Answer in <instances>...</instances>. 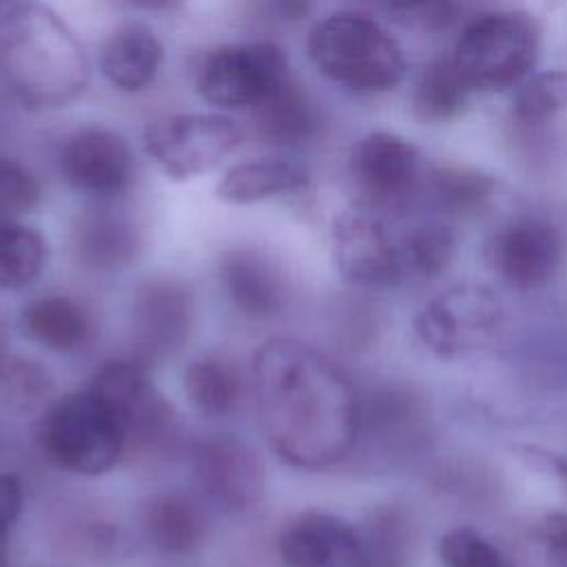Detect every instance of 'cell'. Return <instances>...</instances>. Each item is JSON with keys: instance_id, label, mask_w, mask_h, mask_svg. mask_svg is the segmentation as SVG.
Instances as JSON below:
<instances>
[{"instance_id": "6da1fadb", "label": "cell", "mask_w": 567, "mask_h": 567, "mask_svg": "<svg viewBox=\"0 0 567 567\" xmlns=\"http://www.w3.org/2000/svg\"><path fill=\"white\" fill-rule=\"evenodd\" d=\"M252 383L261 434L284 463L323 470L350 454L361 403L348 374L323 352L272 337L252 357Z\"/></svg>"}, {"instance_id": "7a4b0ae2", "label": "cell", "mask_w": 567, "mask_h": 567, "mask_svg": "<svg viewBox=\"0 0 567 567\" xmlns=\"http://www.w3.org/2000/svg\"><path fill=\"white\" fill-rule=\"evenodd\" d=\"M0 75L27 109H60L89 84V58L49 7L18 2L0 13Z\"/></svg>"}, {"instance_id": "3957f363", "label": "cell", "mask_w": 567, "mask_h": 567, "mask_svg": "<svg viewBox=\"0 0 567 567\" xmlns=\"http://www.w3.org/2000/svg\"><path fill=\"white\" fill-rule=\"evenodd\" d=\"M308 58L323 78L359 93L390 91L405 73L394 38L379 22L354 11L321 20L308 38Z\"/></svg>"}, {"instance_id": "277c9868", "label": "cell", "mask_w": 567, "mask_h": 567, "mask_svg": "<svg viewBox=\"0 0 567 567\" xmlns=\"http://www.w3.org/2000/svg\"><path fill=\"white\" fill-rule=\"evenodd\" d=\"M38 445L64 472L102 476L117 465L126 436L109 405L84 390L49 403L38 425Z\"/></svg>"}, {"instance_id": "5b68a950", "label": "cell", "mask_w": 567, "mask_h": 567, "mask_svg": "<svg viewBox=\"0 0 567 567\" xmlns=\"http://www.w3.org/2000/svg\"><path fill=\"white\" fill-rule=\"evenodd\" d=\"M540 33L527 13L505 11L474 20L454 47V64L472 91L516 86L538 58Z\"/></svg>"}, {"instance_id": "8992f818", "label": "cell", "mask_w": 567, "mask_h": 567, "mask_svg": "<svg viewBox=\"0 0 567 567\" xmlns=\"http://www.w3.org/2000/svg\"><path fill=\"white\" fill-rule=\"evenodd\" d=\"M115 414L126 447L159 450L177 436V414L171 401L151 381L146 365L135 359L106 361L89 385Z\"/></svg>"}, {"instance_id": "52a82bcc", "label": "cell", "mask_w": 567, "mask_h": 567, "mask_svg": "<svg viewBox=\"0 0 567 567\" xmlns=\"http://www.w3.org/2000/svg\"><path fill=\"white\" fill-rule=\"evenodd\" d=\"M288 58L275 42L224 44L202 60L197 93L219 109H255L286 78Z\"/></svg>"}, {"instance_id": "ba28073f", "label": "cell", "mask_w": 567, "mask_h": 567, "mask_svg": "<svg viewBox=\"0 0 567 567\" xmlns=\"http://www.w3.org/2000/svg\"><path fill=\"white\" fill-rule=\"evenodd\" d=\"M241 131L221 113H175L151 122L144 148L171 179H193L217 168L239 144Z\"/></svg>"}, {"instance_id": "9c48e42d", "label": "cell", "mask_w": 567, "mask_h": 567, "mask_svg": "<svg viewBox=\"0 0 567 567\" xmlns=\"http://www.w3.org/2000/svg\"><path fill=\"white\" fill-rule=\"evenodd\" d=\"M501 326L498 299L483 286H456L432 299L416 317V334L441 357L487 343Z\"/></svg>"}, {"instance_id": "30bf717a", "label": "cell", "mask_w": 567, "mask_h": 567, "mask_svg": "<svg viewBox=\"0 0 567 567\" xmlns=\"http://www.w3.org/2000/svg\"><path fill=\"white\" fill-rule=\"evenodd\" d=\"M55 164L60 177L78 193L97 199L117 197L133 175L128 142L100 124L78 126L62 137Z\"/></svg>"}, {"instance_id": "8fae6325", "label": "cell", "mask_w": 567, "mask_h": 567, "mask_svg": "<svg viewBox=\"0 0 567 567\" xmlns=\"http://www.w3.org/2000/svg\"><path fill=\"white\" fill-rule=\"evenodd\" d=\"M332 257L343 279L359 286H390L405 277L401 241L379 213L343 210L332 221Z\"/></svg>"}, {"instance_id": "7c38bea8", "label": "cell", "mask_w": 567, "mask_h": 567, "mask_svg": "<svg viewBox=\"0 0 567 567\" xmlns=\"http://www.w3.org/2000/svg\"><path fill=\"white\" fill-rule=\"evenodd\" d=\"M348 168L361 208L374 213L390 210L414 193L419 182V153L401 135L372 131L352 148Z\"/></svg>"}, {"instance_id": "4fadbf2b", "label": "cell", "mask_w": 567, "mask_h": 567, "mask_svg": "<svg viewBox=\"0 0 567 567\" xmlns=\"http://www.w3.org/2000/svg\"><path fill=\"white\" fill-rule=\"evenodd\" d=\"M193 326V295L175 279L144 281L131 303L133 359L144 363L162 361L182 348Z\"/></svg>"}, {"instance_id": "5bb4252c", "label": "cell", "mask_w": 567, "mask_h": 567, "mask_svg": "<svg viewBox=\"0 0 567 567\" xmlns=\"http://www.w3.org/2000/svg\"><path fill=\"white\" fill-rule=\"evenodd\" d=\"M193 470L204 494L233 514L252 509L266 489V470L259 454L235 436L202 441L193 450Z\"/></svg>"}, {"instance_id": "9a60e30c", "label": "cell", "mask_w": 567, "mask_h": 567, "mask_svg": "<svg viewBox=\"0 0 567 567\" xmlns=\"http://www.w3.org/2000/svg\"><path fill=\"white\" fill-rule=\"evenodd\" d=\"M277 551L286 567H370L361 532L323 509L290 518L277 538Z\"/></svg>"}, {"instance_id": "2e32d148", "label": "cell", "mask_w": 567, "mask_h": 567, "mask_svg": "<svg viewBox=\"0 0 567 567\" xmlns=\"http://www.w3.org/2000/svg\"><path fill=\"white\" fill-rule=\"evenodd\" d=\"M563 241L558 230L534 217L505 226L492 241V264L514 288L529 290L547 284L558 270Z\"/></svg>"}, {"instance_id": "e0dca14e", "label": "cell", "mask_w": 567, "mask_h": 567, "mask_svg": "<svg viewBox=\"0 0 567 567\" xmlns=\"http://www.w3.org/2000/svg\"><path fill=\"white\" fill-rule=\"evenodd\" d=\"M219 279L233 306L250 319H268L288 301V279L275 257L257 248H230L219 259Z\"/></svg>"}, {"instance_id": "ac0fdd59", "label": "cell", "mask_w": 567, "mask_h": 567, "mask_svg": "<svg viewBox=\"0 0 567 567\" xmlns=\"http://www.w3.org/2000/svg\"><path fill=\"white\" fill-rule=\"evenodd\" d=\"M71 250L78 264L93 272L124 270L140 252L135 224L111 208H89L78 215L71 230Z\"/></svg>"}, {"instance_id": "d6986e66", "label": "cell", "mask_w": 567, "mask_h": 567, "mask_svg": "<svg viewBox=\"0 0 567 567\" xmlns=\"http://www.w3.org/2000/svg\"><path fill=\"white\" fill-rule=\"evenodd\" d=\"M140 529L144 540L162 554H193L206 538L204 509L186 494L157 492L140 505Z\"/></svg>"}, {"instance_id": "ffe728a7", "label": "cell", "mask_w": 567, "mask_h": 567, "mask_svg": "<svg viewBox=\"0 0 567 567\" xmlns=\"http://www.w3.org/2000/svg\"><path fill=\"white\" fill-rule=\"evenodd\" d=\"M164 47L142 22L120 24L109 33L100 53L102 75L124 93H140L159 73Z\"/></svg>"}, {"instance_id": "44dd1931", "label": "cell", "mask_w": 567, "mask_h": 567, "mask_svg": "<svg viewBox=\"0 0 567 567\" xmlns=\"http://www.w3.org/2000/svg\"><path fill=\"white\" fill-rule=\"evenodd\" d=\"M252 113L259 137L275 146L303 144L319 126L317 106L303 86L290 75L261 104H257Z\"/></svg>"}, {"instance_id": "7402d4cb", "label": "cell", "mask_w": 567, "mask_h": 567, "mask_svg": "<svg viewBox=\"0 0 567 567\" xmlns=\"http://www.w3.org/2000/svg\"><path fill=\"white\" fill-rule=\"evenodd\" d=\"M308 184L303 166L279 159L261 157L233 164L217 184V197L228 204H255L284 193H295Z\"/></svg>"}, {"instance_id": "603a6c76", "label": "cell", "mask_w": 567, "mask_h": 567, "mask_svg": "<svg viewBox=\"0 0 567 567\" xmlns=\"http://www.w3.org/2000/svg\"><path fill=\"white\" fill-rule=\"evenodd\" d=\"M20 323L33 343L51 352H71L80 348L89 332L84 308L66 295H44L29 301L22 308Z\"/></svg>"}, {"instance_id": "cb8c5ba5", "label": "cell", "mask_w": 567, "mask_h": 567, "mask_svg": "<svg viewBox=\"0 0 567 567\" xmlns=\"http://www.w3.org/2000/svg\"><path fill=\"white\" fill-rule=\"evenodd\" d=\"M47 259L49 246L40 230L18 219H0V290L31 286Z\"/></svg>"}, {"instance_id": "d4e9b609", "label": "cell", "mask_w": 567, "mask_h": 567, "mask_svg": "<svg viewBox=\"0 0 567 567\" xmlns=\"http://www.w3.org/2000/svg\"><path fill=\"white\" fill-rule=\"evenodd\" d=\"M470 86L458 73L452 58L430 62L414 84L412 106L423 122H447L463 113L470 100Z\"/></svg>"}, {"instance_id": "484cf974", "label": "cell", "mask_w": 567, "mask_h": 567, "mask_svg": "<svg viewBox=\"0 0 567 567\" xmlns=\"http://www.w3.org/2000/svg\"><path fill=\"white\" fill-rule=\"evenodd\" d=\"M184 394L199 414L224 416L237 405L241 381L230 363L206 357L184 370Z\"/></svg>"}, {"instance_id": "4316f807", "label": "cell", "mask_w": 567, "mask_h": 567, "mask_svg": "<svg viewBox=\"0 0 567 567\" xmlns=\"http://www.w3.org/2000/svg\"><path fill=\"white\" fill-rule=\"evenodd\" d=\"M53 392V379L38 361L2 352L0 354V405L29 412L44 403Z\"/></svg>"}, {"instance_id": "83f0119b", "label": "cell", "mask_w": 567, "mask_h": 567, "mask_svg": "<svg viewBox=\"0 0 567 567\" xmlns=\"http://www.w3.org/2000/svg\"><path fill=\"white\" fill-rule=\"evenodd\" d=\"M454 250L452 233L441 224H425L410 230L401 239L405 277H436L450 261Z\"/></svg>"}, {"instance_id": "f1b7e54d", "label": "cell", "mask_w": 567, "mask_h": 567, "mask_svg": "<svg viewBox=\"0 0 567 567\" xmlns=\"http://www.w3.org/2000/svg\"><path fill=\"white\" fill-rule=\"evenodd\" d=\"M567 109V71L551 69L534 75L514 97V115L525 124L545 122Z\"/></svg>"}, {"instance_id": "f546056e", "label": "cell", "mask_w": 567, "mask_h": 567, "mask_svg": "<svg viewBox=\"0 0 567 567\" xmlns=\"http://www.w3.org/2000/svg\"><path fill=\"white\" fill-rule=\"evenodd\" d=\"M443 567H512L507 556L474 529L456 527L441 538Z\"/></svg>"}, {"instance_id": "4dcf8cb0", "label": "cell", "mask_w": 567, "mask_h": 567, "mask_svg": "<svg viewBox=\"0 0 567 567\" xmlns=\"http://www.w3.org/2000/svg\"><path fill=\"white\" fill-rule=\"evenodd\" d=\"M40 204V184L20 162L0 157V219H18Z\"/></svg>"}, {"instance_id": "1f68e13d", "label": "cell", "mask_w": 567, "mask_h": 567, "mask_svg": "<svg viewBox=\"0 0 567 567\" xmlns=\"http://www.w3.org/2000/svg\"><path fill=\"white\" fill-rule=\"evenodd\" d=\"M390 16L403 27L434 33L454 22L456 7L452 0H401Z\"/></svg>"}, {"instance_id": "d6a6232c", "label": "cell", "mask_w": 567, "mask_h": 567, "mask_svg": "<svg viewBox=\"0 0 567 567\" xmlns=\"http://www.w3.org/2000/svg\"><path fill=\"white\" fill-rule=\"evenodd\" d=\"M24 487L16 474L0 472V567H7L9 534L22 512Z\"/></svg>"}, {"instance_id": "836d02e7", "label": "cell", "mask_w": 567, "mask_h": 567, "mask_svg": "<svg viewBox=\"0 0 567 567\" xmlns=\"http://www.w3.org/2000/svg\"><path fill=\"white\" fill-rule=\"evenodd\" d=\"M489 182L481 175H467V173H443L436 177V190L441 199L454 204V206H470L474 202H481L487 195Z\"/></svg>"}, {"instance_id": "e575fe53", "label": "cell", "mask_w": 567, "mask_h": 567, "mask_svg": "<svg viewBox=\"0 0 567 567\" xmlns=\"http://www.w3.org/2000/svg\"><path fill=\"white\" fill-rule=\"evenodd\" d=\"M540 538L556 567H567V512L549 514L540 525Z\"/></svg>"}, {"instance_id": "d590c367", "label": "cell", "mask_w": 567, "mask_h": 567, "mask_svg": "<svg viewBox=\"0 0 567 567\" xmlns=\"http://www.w3.org/2000/svg\"><path fill=\"white\" fill-rule=\"evenodd\" d=\"M126 2L131 7H137L142 11H153V13H168L184 4V0H126Z\"/></svg>"}, {"instance_id": "8d00e7d4", "label": "cell", "mask_w": 567, "mask_h": 567, "mask_svg": "<svg viewBox=\"0 0 567 567\" xmlns=\"http://www.w3.org/2000/svg\"><path fill=\"white\" fill-rule=\"evenodd\" d=\"M368 2H374V4H379V7H383L388 13L401 2V0H368Z\"/></svg>"}, {"instance_id": "74e56055", "label": "cell", "mask_w": 567, "mask_h": 567, "mask_svg": "<svg viewBox=\"0 0 567 567\" xmlns=\"http://www.w3.org/2000/svg\"><path fill=\"white\" fill-rule=\"evenodd\" d=\"M7 352V332H4V326L0 321V354Z\"/></svg>"}, {"instance_id": "f35d334b", "label": "cell", "mask_w": 567, "mask_h": 567, "mask_svg": "<svg viewBox=\"0 0 567 567\" xmlns=\"http://www.w3.org/2000/svg\"><path fill=\"white\" fill-rule=\"evenodd\" d=\"M13 4H18V2L16 0H0V9H9Z\"/></svg>"}]
</instances>
